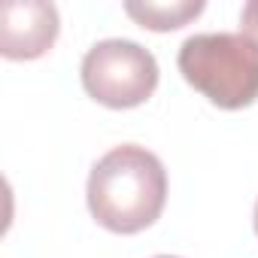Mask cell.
Instances as JSON below:
<instances>
[{
    "mask_svg": "<svg viewBox=\"0 0 258 258\" xmlns=\"http://www.w3.org/2000/svg\"><path fill=\"white\" fill-rule=\"evenodd\" d=\"M85 201L91 219L112 234H140L158 222L167 204V170L155 152L137 143L112 146L88 173Z\"/></svg>",
    "mask_w": 258,
    "mask_h": 258,
    "instance_id": "obj_1",
    "label": "cell"
},
{
    "mask_svg": "<svg viewBox=\"0 0 258 258\" xmlns=\"http://www.w3.org/2000/svg\"><path fill=\"white\" fill-rule=\"evenodd\" d=\"M176 67L219 109H246L258 100V46L243 34H195L179 46Z\"/></svg>",
    "mask_w": 258,
    "mask_h": 258,
    "instance_id": "obj_2",
    "label": "cell"
},
{
    "mask_svg": "<svg viewBox=\"0 0 258 258\" xmlns=\"http://www.w3.org/2000/svg\"><path fill=\"white\" fill-rule=\"evenodd\" d=\"M79 76L82 88L97 103L109 109H134L155 94L158 61L146 46L112 37L94 43L82 55Z\"/></svg>",
    "mask_w": 258,
    "mask_h": 258,
    "instance_id": "obj_3",
    "label": "cell"
},
{
    "mask_svg": "<svg viewBox=\"0 0 258 258\" xmlns=\"http://www.w3.org/2000/svg\"><path fill=\"white\" fill-rule=\"evenodd\" d=\"M61 31L55 4L7 0L0 7V55L10 61H34L46 55Z\"/></svg>",
    "mask_w": 258,
    "mask_h": 258,
    "instance_id": "obj_4",
    "label": "cell"
},
{
    "mask_svg": "<svg viewBox=\"0 0 258 258\" xmlns=\"http://www.w3.org/2000/svg\"><path fill=\"white\" fill-rule=\"evenodd\" d=\"M204 0H127L124 13L146 31H176L204 13Z\"/></svg>",
    "mask_w": 258,
    "mask_h": 258,
    "instance_id": "obj_5",
    "label": "cell"
},
{
    "mask_svg": "<svg viewBox=\"0 0 258 258\" xmlns=\"http://www.w3.org/2000/svg\"><path fill=\"white\" fill-rule=\"evenodd\" d=\"M240 34L258 46V0H249L240 10Z\"/></svg>",
    "mask_w": 258,
    "mask_h": 258,
    "instance_id": "obj_6",
    "label": "cell"
},
{
    "mask_svg": "<svg viewBox=\"0 0 258 258\" xmlns=\"http://www.w3.org/2000/svg\"><path fill=\"white\" fill-rule=\"evenodd\" d=\"M252 225H255V234H258V201H255V219H252Z\"/></svg>",
    "mask_w": 258,
    "mask_h": 258,
    "instance_id": "obj_7",
    "label": "cell"
},
{
    "mask_svg": "<svg viewBox=\"0 0 258 258\" xmlns=\"http://www.w3.org/2000/svg\"><path fill=\"white\" fill-rule=\"evenodd\" d=\"M155 258H179V255H155Z\"/></svg>",
    "mask_w": 258,
    "mask_h": 258,
    "instance_id": "obj_8",
    "label": "cell"
}]
</instances>
